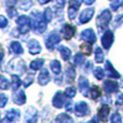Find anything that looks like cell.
I'll return each instance as SVG.
<instances>
[{
	"label": "cell",
	"mask_w": 123,
	"mask_h": 123,
	"mask_svg": "<svg viewBox=\"0 0 123 123\" xmlns=\"http://www.w3.org/2000/svg\"><path fill=\"white\" fill-rule=\"evenodd\" d=\"M43 17H44L45 22H51L52 21V17H53V14H52V10L50 8H47L44 11V14H43Z\"/></svg>",
	"instance_id": "d6a6232c"
},
{
	"label": "cell",
	"mask_w": 123,
	"mask_h": 123,
	"mask_svg": "<svg viewBox=\"0 0 123 123\" xmlns=\"http://www.w3.org/2000/svg\"><path fill=\"white\" fill-rule=\"evenodd\" d=\"M30 23H31V28L37 34H41L47 29V22H45L43 15L38 11H34L31 13Z\"/></svg>",
	"instance_id": "6da1fadb"
},
{
	"label": "cell",
	"mask_w": 123,
	"mask_h": 123,
	"mask_svg": "<svg viewBox=\"0 0 123 123\" xmlns=\"http://www.w3.org/2000/svg\"><path fill=\"white\" fill-rule=\"evenodd\" d=\"M32 6V0H23V1L19 3V8L24 11L29 10V8Z\"/></svg>",
	"instance_id": "f546056e"
},
{
	"label": "cell",
	"mask_w": 123,
	"mask_h": 123,
	"mask_svg": "<svg viewBox=\"0 0 123 123\" xmlns=\"http://www.w3.org/2000/svg\"><path fill=\"white\" fill-rule=\"evenodd\" d=\"M65 96L61 91H58L53 97V106L55 108H62L65 105Z\"/></svg>",
	"instance_id": "8fae6325"
},
{
	"label": "cell",
	"mask_w": 123,
	"mask_h": 123,
	"mask_svg": "<svg viewBox=\"0 0 123 123\" xmlns=\"http://www.w3.org/2000/svg\"><path fill=\"white\" fill-rule=\"evenodd\" d=\"M111 19V13L109 10H104L100 15L97 17V21H96V24H97V27L99 30H103L108 26L109 22Z\"/></svg>",
	"instance_id": "7a4b0ae2"
},
{
	"label": "cell",
	"mask_w": 123,
	"mask_h": 123,
	"mask_svg": "<svg viewBox=\"0 0 123 123\" xmlns=\"http://www.w3.org/2000/svg\"><path fill=\"white\" fill-rule=\"evenodd\" d=\"M17 23V27H18L19 31L26 34L31 29V23H30V18L26 15H21L18 18L16 19Z\"/></svg>",
	"instance_id": "3957f363"
},
{
	"label": "cell",
	"mask_w": 123,
	"mask_h": 123,
	"mask_svg": "<svg viewBox=\"0 0 123 123\" xmlns=\"http://www.w3.org/2000/svg\"><path fill=\"white\" fill-rule=\"evenodd\" d=\"M4 2H6V4L8 8H13L14 4L17 2V0H4Z\"/></svg>",
	"instance_id": "7bdbcfd3"
},
{
	"label": "cell",
	"mask_w": 123,
	"mask_h": 123,
	"mask_svg": "<svg viewBox=\"0 0 123 123\" xmlns=\"http://www.w3.org/2000/svg\"><path fill=\"white\" fill-rule=\"evenodd\" d=\"M58 51L61 52V56L64 61H68L71 56V51H70L68 48H65V47H60L58 48Z\"/></svg>",
	"instance_id": "ffe728a7"
},
{
	"label": "cell",
	"mask_w": 123,
	"mask_h": 123,
	"mask_svg": "<svg viewBox=\"0 0 123 123\" xmlns=\"http://www.w3.org/2000/svg\"><path fill=\"white\" fill-rule=\"evenodd\" d=\"M3 56H4V51H3V49L0 48V61L3 58Z\"/></svg>",
	"instance_id": "816d5d0a"
},
{
	"label": "cell",
	"mask_w": 123,
	"mask_h": 123,
	"mask_svg": "<svg viewBox=\"0 0 123 123\" xmlns=\"http://www.w3.org/2000/svg\"><path fill=\"white\" fill-rule=\"evenodd\" d=\"M21 84H22V81H21V79L18 78V76H16V74L12 76V87H13V91H16V90L21 86Z\"/></svg>",
	"instance_id": "484cf974"
},
{
	"label": "cell",
	"mask_w": 123,
	"mask_h": 123,
	"mask_svg": "<svg viewBox=\"0 0 123 123\" xmlns=\"http://www.w3.org/2000/svg\"><path fill=\"white\" fill-rule=\"evenodd\" d=\"M83 63H84V55H83L82 53L76 54V56H74V65L81 66Z\"/></svg>",
	"instance_id": "f1b7e54d"
},
{
	"label": "cell",
	"mask_w": 123,
	"mask_h": 123,
	"mask_svg": "<svg viewBox=\"0 0 123 123\" xmlns=\"http://www.w3.org/2000/svg\"><path fill=\"white\" fill-rule=\"evenodd\" d=\"M105 70L107 71V76L108 77H111V78H120V74L113 68V66L111 65V63L109 61H107L106 64H105Z\"/></svg>",
	"instance_id": "5bb4252c"
},
{
	"label": "cell",
	"mask_w": 123,
	"mask_h": 123,
	"mask_svg": "<svg viewBox=\"0 0 123 123\" xmlns=\"http://www.w3.org/2000/svg\"><path fill=\"white\" fill-rule=\"evenodd\" d=\"M109 112H110V108H109L108 105H103V106L98 109V116H99V119L102 120L103 122H107Z\"/></svg>",
	"instance_id": "2e32d148"
},
{
	"label": "cell",
	"mask_w": 123,
	"mask_h": 123,
	"mask_svg": "<svg viewBox=\"0 0 123 123\" xmlns=\"http://www.w3.org/2000/svg\"><path fill=\"white\" fill-rule=\"evenodd\" d=\"M90 113V108L85 102H79L76 105V115L78 117H85Z\"/></svg>",
	"instance_id": "277c9868"
},
{
	"label": "cell",
	"mask_w": 123,
	"mask_h": 123,
	"mask_svg": "<svg viewBox=\"0 0 123 123\" xmlns=\"http://www.w3.org/2000/svg\"><path fill=\"white\" fill-rule=\"evenodd\" d=\"M81 49H82V52L86 55H90L92 53V44L91 43H83L81 45Z\"/></svg>",
	"instance_id": "4dcf8cb0"
},
{
	"label": "cell",
	"mask_w": 123,
	"mask_h": 123,
	"mask_svg": "<svg viewBox=\"0 0 123 123\" xmlns=\"http://www.w3.org/2000/svg\"><path fill=\"white\" fill-rule=\"evenodd\" d=\"M37 110L35 108H29L25 112V123H37Z\"/></svg>",
	"instance_id": "52a82bcc"
},
{
	"label": "cell",
	"mask_w": 123,
	"mask_h": 123,
	"mask_svg": "<svg viewBox=\"0 0 123 123\" xmlns=\"http://www.w3.org/2000/svg\"><path fill=\"white\" fill-rule=\"evenodd\" d=\"M100 94H102V92H100V89L97 86V85L92 86V89H91V97L93 98V99H97V98L100 96Z\"/></svg>",
	"instance_id": "4316f807"
},
{
	"label": "cell",
	"mask_w": 123,
	"mask_h": 123,
	"mask_svg": "<svg viewBox=\"0 0 123 123\" xmlns=\"http://www.w3.org/2000/svg\"><path fill=\"white\" fill-rule=\"evenodd\" d=\"M62 79H63V77L62 76H60L57 78V77H56V79H55V82H56V84H62Z\"/></svg>",
	"instance_id": "f907efd6"
},
{
	"label": "cell",
	"mask_w": 123,
	"mask_h": 123,
	"mask_svg": "<svg viewBox=\"0 0 123 123\" xmlns=\"http://www.w3.org/2000/svg\"><path fill=\"white\" fill-rule=\"evenodd\" d=\"M76 14H77L76 9H72V8L68 9V17H69L70 19H74V17H76Z\"/></svg>",
	"instance_id": "ab89813d"
},
{
	"label": "cell",
	"mask_w": 123,
	"mask_h": 123,
	"mask_svg": "<svg viewBox=\"0 0 123 123\" xmlns=\"http://www.w3.org/2000/svg\"><path fill=\"white\" fill-rule=\"evenodd\" d=\"M74 77H76V70H74V68L72 66H68L66 68V78H67V80L69 82H72Z\"/></svg>",
	"instance_id": "7402d4cb"
},
{
	"label": "cell",
	"mask_w": 123,
	"mask_h": 123,
	"mask_svg": "<svg viewBox=\"0 0 123 123\" xmlns=\"http://www.w3.org/2000/svg\"><path fill=\"white\" fill-rule=\"evenodd\" d=\"M32 80H34V77H32V74H31V76H28L27 78L24 80V82H23L24 85H25V86H28L30 83H32Z\"/></svg>",
	"instance_id": "b9f144b4"
},
{
	"label": "cell",
	"mask_w": 123,
	"mask_h": 123,
	"mask_svg": "<svg viewBox=\"0 0 123 123\" xmlns=\"http://www.w3.org/2000/svg\"><path fill=\"white\" fill-rule=\"evenodd\" d=\"M56 123H74V120L66 113H61L56 118Z\"/></svg>",
	"instance_id": "44dd1931"
},
{
	"label": "cell",
	"mask_w": 123,
	"mask_h": 123,
	"mask_svg": "<svg viewBox=\"0 0 123 123\" xmlns=\"http://www.w3.org/2000/svg\"><path fill=\"white\" fill-rule=\"evenodd\" d=\"M94 74H95L96 79H98V80H102V79L105 77V72H104V70H103L100 67H97L95 70H94Z\"/></svg>",
	"instance_id": "836d02e7"
},
{
	"label": "cell",
	"mask_w": 123,
	"mask_h": 123,
	"mask_svg": "<svg viewBox=\"0 0 123 123\" xmlns=\"http://www.w3.org/2000/svg\"><path fill=\"white\" fill-rule=\"evenodd\" d=\"M121 3H122V0H113V1L111 2V4H110L111 10H112V11H117L118 9L120 8Z\"/></svg>",
	"instance_id": "74e56055"
},
{
	"label": "cell",
	"mask_w": 123,
	"mask_h": 123,
	"mask_svg": "<svg viewBox=\"0 0 123 123\" xmlns=\"http://www.w3.org/2000/svg\"><path fill=\"white\" fill-rule=\"evenodd\" d=\"M65 95L67 96V97H69V98H72L74 95H76V89H74V86L67 87L66 91H65Z\"/></svg>",
	"instance_id": "e575fe53"
},
{
	"label": "cell",
	"mask_w": 123,
	"mask_h": 123,
	"mask_svg": "<svg viewBox=\"0 0 123 123\" xmlns=\"http://www.w3.org/2000/svg\"><path fill=\"white\" fill-rule=\"evenodd\" d=\"M95 61L96 63H103L104 62V52L100 48H96L95 50Z\"/></svg>",
	"instance_id": "83f0119b"
},
{
	"label": "cell",
	"mask_w": 123,
	"mask_h": 123,
	"mask_svg": "<svg viewBox=\"0 0 123 123\" xmlns=\"http://www.w3.org/2000/svg\"><path fill=\"white\" fill-rule=\"evenodd\" d=\"M93 2H95V0H84V3H85V4H87V6L92 4Z\"/></svg>",
	"instance_id": "f5cc1de1"
},
{
	"label": "cell",
	"mask_w": 123,
	"mask_h": 123,
	"mask_svg": "<svg viewBox=\"0 0 123 123\" xmlns=\"http://www.w3.org/2000/svg\"><path fill=\"white\" fill-rule=\"evenodd\" d=\"M110 123H122V119H121V116H120V113H118V112L113 113L112 117H111Z\"/></svg>",
	"instance_id": "8d00e7d4"
},
{
	"label": "cell",
	"mask_w": 123,
	"mask_h": 123,
	"mask_svg": "<svg viewBox=\"0 0 123 123\" xmlns=\"http://www.w3.org/2000/svg\"><path fill=\"white\" fill-rule=\"evenodd\" d=\"M87 123H99V120H98L97 117H94V118H92V120H90Z\"/></svg>",
	"instance_id": "681fc988"
},
{
	"label": "cell",
	"mask_w": 123,
	"mask_h": 123,
	"mask_svg": "<svg viewBox=\"0 0 123 123\" xmlns=\"http://www.w3.org/2000/svg\"><path fill=\"white\" fill-rule=\"evenodd\" d=\"M65 107H66V110L67 111H72V102L71 100H68V102L65 103Z\"/></svg>",
	"instance_id": "ee69618b"
},
{
	"label": "cell",
	"mask_w": 123,
	"mask_h": 123,
	"mask_svg": "<svg viewBox=\"0 0 123 123\" xmlns=\"http://www.w3.org/2000/svg\"><path fill=\"white\" fill-rule=\"evenodd\" d=\"M11 49H12V51L14 52V54H22L24 52L21 43L17 42V41H13V42L11 43Z\"/></svg>",
	"instance_id": "cb8c5ba5"
},
{
	"label": "cell",
	"mask_w": 123,
	"mask_h": 123,
	"mask_svg": "<svg viewBox=\"0 0 123 123\" xmlns=\"http://www.w3.org/2000/svg\"><path fill=\"white\" fill-rule=\"evenodd\" d=\"M123 23V13L122 14H120L119 16H117V19H116V26L120 25V24Z\"/></svg>",
	"instance_id": "f6af8a7d"
},
{
	"label": "cell",
	"mask_w": 123,
	"mask_h": 123,
	"mask_svg": "<svg viewBox=\"0 0 123 123\" xmlns=\"http://www.w3.org/2000/svg\"><path fill=\"white\" fill-rule=\"evenodd\" d=\"M8 13H9V16H10V17H13L15 14H16V11H15L13 8H12V9L9 8V9H8Z\"/></svg>",
	"instance_id": "c3c4849f"
},
{
	"label": "cell",
	"mask_w": 123,
	"mask_h": 123,
	"mask_svg": "<svg viewBox=\"0 0 123 123\" xmlns=\"http://www.w3.org/2000/svg\"><path fill=\"white\" fill-rule=\"evenodd\" d=\"M117 105H122L123 104V94H119L118 95V98H117V102H116Z\"/></svg>",
	"instance_id": "bcb514c9"
},
{
	"label": "cell",
	"mask_w": 123,
	"mask_h": 123,
	"mask_svg": "<svg viewBox=\"0 0 123 123\" xmlns=\"http://www.w3.org/2000/svg\"><path fill=\"white\" fill-rule=\"evenodd\" d=\"M6 25H8V19L3 15H0V28H4Z\"/></svg>",
	"instance_id": "60d3db41"
},
{
	"label": "cell",
	"mask_w": 123,
	"mask_h": 123,
	"mask_svg": "<svg viewBox=\"0 0 123 123\" xmlns=\"http://www.w3.org/2000/svg\"><path fill=\"white\" fill-rule=\"evenodd\" d=\"M51 70L55 74H61V70H62L61 63L57 60H54V61L51 62Z\"/></svg>",
	"instance_id": "d4e9b609"
},
{
	"label": "cell",
	"mask_w": 123,
	"mask_h": 123,
	"mask_svg": "<svg viewBox=\"0 0 123 123\" xmlns=\"http://www.w3.org/2000/svg\"><path fill=\"white\" fill-rule=\"evenodd\" d=\"M81 39L87 41L89 43H94L96 41V36H95L94 30L92 29V28L83 30V31L81 32Z\"/></svg>",
	"instance_id": "8992f818"
},
{
	"label": "cell",
	"mask_w": 123,
	"mask_h": 123,
	"mask_svg": "<svg viewBox=\"0 0 123 123\" xmlns=\"http://www.w3.org/2000/svg\"><path fill=\"white\" fill-rule=\"evenodd\" d=\"M43 64H44V60H43V58H37V60L32 61L31 63H30V68L34 70H38L42 67Z\"/></svg>",
	"instance_id": "603a6c76"
},
{
	"label": "cell",
	"mask_w": 123,
	"mask_h": 123,
	"mask_svg": "<svg viewBox=\"0 0 123 123\" xmlns=\"http://www.w3.org/2000/svg\"><path fill=\"white\" fill-rule=\"evenodd\" d=\"M104 90L107 92V93H113V92H117L118 89H119V85H118L117 82L115 81H105L104 82Z\"/></svg>",
	"instance_id": "9a60e30c"
},
{
	"label": "cell",
	"mask_w": 123,
	"mask_h": 123,
	"mask_svg": "<svg viewBox=\"0 0 123 123\" xmlns=\"http://www.w3.org/2000/svg\"><path fill=\"white\" fill-rule=\"evenodd\" d=\"M79 89H80V91L82 92V94L84 96H90L89 80L85 77H80V79H79Z\"/></svg>",
	"instance_id": "30bf717a"
},
{
	"label": "cell",
	"mask_w": 123,
	"mask_h": 123,
	"mask_svg": "<svg viewBox=\"0 0 123 123\" xmlns=\"http://www.w3.org/2000/svg\"><path fill=\"white\" fill-rule=\"evenodd\" d=\"M6 117L8 121H17L21 117V112L18 109H10L6 112Z\"/></svg>",
	"instance_id": "ac0fdd59"
},
{
	"label": "cell",
	"mask_w": 123,
	"mask_h": 123,
	"mask_svg": "<svg viewBox=\"0 0 123 123\" xmlns=\"http://www.w3.org/2000/svg\"><path fill=\"white\" fill-rule=\"evenodd\" d=\"M60 41H61V37L58 36L57 34H51L49 37H48L47 41H45V45H47L48 49L52 50Z\"/></svg>",
	"instance_id": "ba28073f"
},
{
	"label": "cell",
	"mask_w": 123,
	"mask_h": 123,
	"mask_svg": "<svg viewBox=\"0 0 123 123\" xmlns=\"http://www.w3.org/2000/svg\"><path fill=\"white\" fill-rule=\"evenodd\" d=\"M13 102L17 105H23L26 102V95L24 91H17L13 94Z\"/></svg>",
	"instance_id": "e0dca14e"
},
{
	"label": "cell",
	"mask_w": 123,
	"mask_h": 123,
	"mask_svg": "<svg viewBox=\"0 0 123 123\" xmlns=\"http://www.w3.org/2000/svg\"><path fill=\"white\" fill-rule=\"evenodd\" d=\"M94 15V9H85L82 11L80 14V23L81 24H86L87 22L91 21V18Z\"/></svg>",
	"instance_id": "9c48e42d"
},
{
	"label": "cell",
	"mask_w": 123,
	"mask_h": 123,
	"mask_svg": "<svg viewBox=\"0 0 123 123\" xmlns=\"http://www.w3.org/2000/svg\"><path fill=\"white\" fill-rule=\"evenodd\" d=\"M83 0H69V3H70V6L69 8H72V9H76L78 10L79 6H81Z\"/></svg>",
	"instance_id": "d590c367"
},
{
	"label": "cell",
	"mask_w": 123,
	"mask_h": 123,
	"mask_svg": "<svg viewBox=\"0 0 123 123\" xmlns=\"http://www.w3.org/2000/svg\"><path fill=\"white\" fill-rule=\"evenodd\" d=\"M113 42V32L110 30H107L104 34V36L102 37V45L104 49L109 50V48L111 47Z\"/></svg>",
	"instance_id": "5b68a950"
},
{
	"label": "cell",
	"mask_w": 123,
	"mask_h": 123,
	"mask_svg": "<svg viewBox=\"0 0 123 123\" xmlns=\"http://www.w3.org/2000/svg\"><path fill=\"white\" fill-rule=\"evenodd\" d=\"M10 86V83H9L8 79H6L4 77H0V89L1 90H6Z\"/></svg>",
	"instance_id": "1f68e13d"
},
{
	"label": "cell",
	"mask_w": 123,
	"mask_h": 123,
	"mask_svg": "<svg viewBox=\"0 0 123 123\" xmlns=\"http://www.w3.org/2000/svg\"><path fill=\"white\" fill-rule=\"evenodd\" d=\"M63 32H64V38L66 40H70L74 36V34H76V27L70 25V24H66L65 27H64Z\"/></svg>",
	"instance_id": "7c38bea8"
},
{
	"label": "cell",
	"mask_w": 123,
	"mask_h": 123,
	"mask_svg": "<svg viewBox=\"0 0 123 123\" xmlns=\"http://www.w3.org/2000/svg\"><path fill=\"white\" fill-rule=\"evenodd\" d=\"M51 0H39V2H40L41 4H45V3H48V2H50Z\"/></svg>",
	"instance_id": "db71d44e"
},
{
	"label": "cell",
	"mask_w": 123,
	"mask_h": 123,
	"mask_svg": "<svg viewBox=\"0 0 123 123\" xmlns=\"http://www.w3.org/2000/svg\"><path fill=\"white\" fill-rule=\"evenodd\" d=\"M50 81V74H49V71H48V69H42L40 71V74H39L38 76V82L39 84L41 85H45L48 84Z\"/></svg>",
	"instance_id": "d6986e66"
},
{
	"label": "cell",
	"mask_w": 123,
	"mask_h": 123,
	"mask_svg": "<svg viewBox=\"0 0 123 123\" xmlns=\"http://www.w3.org/2000/svg\"><path fill=\"white\" fill-rule=\"evenodd\" d=\"M8 103V97L4 94H0V108H3Z\"/></svg>",
	"instance_id": "f35d334b"
},
{
	"label": "cell",
	"mask_w": 123,
	"mask_h": 123,
	"mask_svg": "<svg viewBox=\"0 0 123 123\" xmlns=\"http://www.w3.org/2000/svg\"><path fill=\"white\" fill-rule=\"evenodd\" d=\"M65 3H66V0H56V6L58 8H63L65 6Z\"/></svg>",
	"instance_id": "7dc6e473"
},
{
	"label": "cell",
	"mask_w": 123,
	"mask_h": 123,
	"mask_svg": "<svg viewBox=\"0 0 123 123\" xmlns=\"http://www.w3.org/2000/svg\"><path fill=\"white\" fill-rule=\"evenodd\" d=\"M28 47H29V53L32 54V55H36V54L41 52V45L39 44V42L37 40H35V39H31V40L28 42Z\"/></svg>",
	"instance_id": "4fadbf2b"
}]
</instances>
